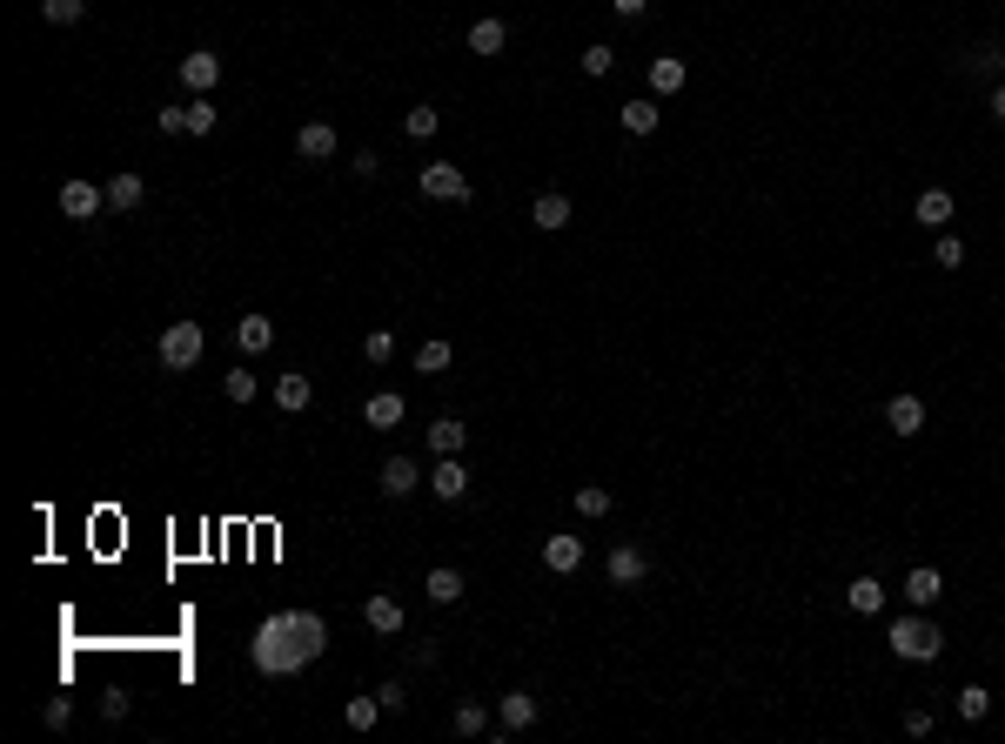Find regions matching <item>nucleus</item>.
<instances>
[{
	"label": "nucleus",
	"instance_id": "obj_5",
	"mask_svg": "<svg viewBox=\"0 0 1005 744\" xmlns=\"http://www.w3.org/2000/svg\"><path fill=\"white\" fill-rule=\"evenodd\" d=\"M423 195L429 202H469V175L456 161H429L423 168Z\"/></svg>",
	"mask_w": 1005,
	"mask_h": 744
},
{
	"label": "nucleus",
	"instance_id": "obj_26",
	"mask_svg": "<svg viewBox=\"0 0 1005 744\" xmlns=\"http://www.w3.org/2000/svg\"><path fill=\"white\" fill-rule=\"evenodd\" d=\"M677 88H684V61H677V54H657V61H650V94L664 101V94H677Z\"/></svg>",
	"mask_w": 1005,
	"mask_h": 744
},
{
	"label": "nucleus",
	"instance_id": "obj_31",
	"mask_svg": "<svg viewBox=\"0 0 1005 744\" xmlns=\"http://www.w3.org/2000/svg\"><path fill=\"white\" fill-rule=\"evenodd\" d=\"M577 517H590V523L610 517V490L603 483H577Z\"/></svg>",
	"mask_w": 1005,
	"mask_h": 744
},
{
	"label": "nucleus",
	"instance_id": "obj_17",
	"mask_svg": "<svg viewBox=\"0 0 1005 744\" xmlns=\"http://www.w3.org/2000/svg\"><path fill=\"white\" fill-rule=\"evenodd\" d=\"M463 570H449V564H436V570H429V577H423V597H429V604H463Z\"/></svg>",
	"mask_w": 1005,
	"mask_h": 744
},
{
	"label": "nucleus",
	"instance_id": "obj_23",
	"mask_svg": "<svg viewBox=\"0 0 1005 744\" xmlns=\"http://www.w3.org/2000/svg\"><path fill=\"white\" fill-rule=\"evenodd\" d=\"M268 342H275V322H268V316H242V322H235V349H242V356H262Z\"/></svg>",
	"mask_w": 1005,
	"mask_h": 744
},
{
	"label": "nucleus",
	"instance_id": "obj_43",
	"mask_svg": "<svg viewBox=\"0 0 1005 744\" xmlns=\"http://www.w3.org/2000/svg\"><path fill=\"white\" fill-rule=\"evenodd\" d=\"M155 128H161V135H188V108H161Z\"/></svg>",
	"mask_w": 1005,
	"mask_h": 744
},
{
	"label": "nucleus",
	"instance_id": "obj_9",
	"mask_svg": "<svg viewBox=\"0 0 1005 744\" xmlns=\"http://www.w3.org/2000/svg\"><path fill=\"white\" fill-rule=\"evenodd\" d=\"M603 570H610V584H644L650 557H644V550H637V543H617V550L603 557Z\"/></svg>",
	"mask_w": 1005,
	"mask_h": 744
},
{
	"label": "nucleus",
	"instance_id": "obj_2",
	"mask_svg": "<svg viewBox=\"0 0 1005 744\" xmlns=\"http://www.w3.org/2000/svg\"><path fill=\"white\" fill-rule=\"evenodd\" d=\"M885 644H892V651L905 657V664H932V657L945 651V631H938L932 617H892Z\"/></svg>",
	"mask_w": 1005,
	"mask_h": 744
},
{
	"label": "nucleus",
	"instance_id": "obj_29",
	"mask_svg": "<svg viewBox=\"0 0 1005 744\" xmlns=\"http://www.w3.org/2000/svg\"><path fill=\"white\" fill-rule=\"evenodd\" d=\"M41 21H47V27H74V21H88V0H41Z\"/></svg>",
	"mask_w": 1005,
	"mask_h": 744
},
{
	"label": "nucleus",
	"instance_id": "obj_40",
	"mask_svg": "<svg viewBox=\"0 0 1005 744\" xmlns=\"http://www.w3.org/2000/svg\"><path fill=\"white\" fill-rule=\"evenodd\" d=\"M41 718H47V731H67V724H74V704H67V698H47Z\"/></svg>",
	"mask_w": 1005,
	"mask_h": 744
},
{
	"label": "nucleus",
	"instance_id": "obj_38",
	"mask_svg": "<svg viewBox=\"0 0 1005 744\" xmlns=\"http://www.w3.org/2000/svg\"><path fill=\"white\" fill-rule=\"evenodd\" d=\"M932 255H938V269H965V242L952 235V228L938 235V248H932Z\"/></svg>",
	"mask_w": 1005,
	"mask_h": 744
},
{
	"label": "nucleus",
	"instance_id": "obj_32",
	"mask_svg": "<svg viewBox=\"0 0 1005 744\" xmlns=\"http://www.w3.org/2000/svg\"><path fill=\"white\" fill-rule=\"evenodd\" d=\"M215 121H222V108H215L208 94H195V101H188V135H215Z\"/></svg>",
	"mask_w": 1005,
	"mask_h": 744
},
{
	"label": "nucleus",
	"instance_id": "obj_16",
	"mask_svg": "<svg viewBox=\"0 0 1005 744\" xmlns=\"http://www.w3.org/2000/svg\"><path fill=\"white\" fill-rule=\"evenodd\" d=\"M416 483H423L416 456H389V463H382V496H416Z\"/></svg>",
	"mask_w": 1005,
	"mask_h": 744
},
{
	"label": "nucleus",
	"instance_id": "obj_36",
	"mask_svg": "<svg viewBox=\"0 0 1005 744\" xmlns=\"http://www.w3.org/2000/svg\"><path fill=\"white\" fill-rule=\"evenodd\" d=\"M389 356H396V336H389V329H369V336H362V362H376V369H382Z\"/></svg>",
	"mask_w": 1005,
	"mask_h": 744
},
{
	"label": "nucleus",
	"instance_id": "obj_8",
	"mask_svg": "<svg viewBox=\"0 0 1005 744\" xmlns=\"http://www.w3.org/2000/svg\"><path fill=\"white\" fill-rule=\"evenodd\" d=\"M536 724V698L530 691H510V698L496 704V738H510V731H530Z\"/></svg>",
	"mask_w": 1005,
	"mask_h": 744
},
{
	"label": "nucleus",
	"instance_id": "obj_6",
	"mask_svg": "<svg viewBox=\"0 0 1005 744\" xmlns=\"http://www.w3.org/2000/svg\"><path fill=\"white\" fill-rule=\"evenodd\" d=\"M181 88L188 94H208L215 81H222V54H208V47H195V54H181Z\"/></svg>",
	"mask_w": 1005,
	"mask_h": 744
},
{
	"label": "nucleus",
	"instance_id": "obj_46",
	"mask_svg": "<svg viewBox=\"0 0 1005 744\" xmlns=\"http://www.w3.org/2000/svg\"><path fill=\"white\" fill-rule=\"evenodd\" d=\"M992 121H999V128H1005V81H999V88H992Z\"/></svg>",
	"mask_w": 1005,
	"mask_h": 744
},
{
	"label": "nucleus",
	"instance_id": "obj_33",
	"mask_svg": "<svg viewBox=\"0 0 1005 744\" xmlns=\"http://www.w3.org/2000/svg\"><path fill=\"white\" fill-rule=\"evenodd\" d=\"M449 724H456V738H483V731H490V711H483V704H456Z\"/></svg>",
	"mask_w": 1005,
	"mask_h": 744
},
{
	"label": "nucleus",
	"instance_id": "obj_27",
	"mask_svg": "<svg viewBox=\"0 0 1005 744\" xmlns=\"http://www.w3.org/2000/svg\"><path fill=\"white\" fill-rule=\"evenodd\" d=\"M918 222L945 235V228H952V195H945V188H925V195H918Z\"/></svg>",
	"mask_w": 1005,
	"mask_h": 744
},
{
	"label": "nucleus",
	"instance_id": "obj_12",
	"mask_svg": "<svg viewBox=\"0 0 1005 744\" xmlns=\"http://www.w3.org/2000/svg\"><path fill=\"white\" fill-rule=\"evenodd\" d=\"M362 624H369L376 637H396V631H402V604L389 597V590H376V597L362 604Z\"/></svg>",
	"mask_w": 1005,
	"mask_h": 744
},
{
	"label": "nucleus",
	"instance_id": "obj_1",
	"mask_svg": "<svg viewBox=\"0 0 1005 744\" xmlns=\"http://www.w3.org/2000/svg\"><path fill=\"white\" fill-rule=\"evenodd\" d=\"M322 651H329V617H322V610H275V617L255 624L248 664L262 677H289V671H302V664H315Z\"/></svg>",
	"mask_w": 1005,
	"mask_h": 744
},
{
	"label": "nucleus",
	"instance_id": "obj_13",
	"mask_svg": "<svg viewBox=\"0 0 1005 744\" xmlns=\"http://www.w3.org/2000/svg\"><path fill=\"white\" fill-rule=\"evenodd\" d=\"M885 423H892L898 436H918V429H925V403H918L912 389H898L892 403H885Z\"/></svg>",
	"mask_w": 1005,
	"mask_h": 744
},
{
	"label": "nucleus",
	"instance_id": "obj_30",
	"mask_svg": "<svg viewBox=\"0 0 1005 744\" xmlns=\"http://www.w3.org/2000/svg\"><path fill=\"white\" fill-rule=\"evenodd\" d=\"M577 68L590 74V81H603V74L617 68V47H603V41H590V47H583V54H577Z\"/></svg>",
	"mask_w": 1005,
	"mask_h": 744
},
{
	"label": "nucleus",
	"instance_id": "obj_45",
	"mask_svg": "<svg viewBox=\"0 0 1005 744\" xmlns=\"http://www.w3.org/2000/svg\"><path fill=\"white\" fill-rule=\"evenodd\" d=\"M644 7H650V0H610V14H617V21H637Z\"/></svg>",
	"mask_w": 1005,
	"mask_h": 744
},
{
	"label": "nucleus",
	"instance_id": "obj_10",
	"mask_svg": "<svg viewBox=\"0 0 1005 744\" xmlns=\"http://www.w3.org/2000/svg\"><path fill=\"white\" fill-rule=\"evenodd\" d=\"M570 215H577V208H570V195H557V188H550V195H536V202H530V222L543 228V235H557V228H570Z\"/></svg>",
	"mask_w": 1005,
	"mask_h": 744
},
{
	"label": "nucleus",
	"instance_id": "obj_7",
	"mask_svg": "<svg viewBox=\"0 0 1005 744\" xmlns=\"http://www.w3.org/2000/svg\"><path fill=\"white\" fill-rule=\"evenodd\" d=\"M429 490L443 496V503H463V496H469V463H463V456H436V470H429Z\"/></svg>",
	"mask_w": 1005,
	"mask_h": 744
},
{
	"label": "nucleus",
	"instance_id": "obj_28",
	"mask_svg": "<svg viewBox=\"0 0 1005 744\" xmlns=\"http://www.w3.org/2000/svg\"><path fill=\"white\" fill-rule=\"evenodd\" d=\"M376 718H382V698H349L342 704V724H349V731H376Z\"/></svg>",
	"mask_w": 1005,
	"mask_h": 744
},
{
	"label": "nucleus",
	"instance_id": "obj_18",
	"mask_svg": "<svg viewBox=\"0 0 1005 744\" xmlns=\"http://www.w3.org/2000/svg\"><path fill=\"white\" fill-rule=\"evenodd\" d=\"M938 597H945V577H938L932 564H918L912 577H905V604H918V610H932Z\"/></svg>",
	"mask_w": 1005,
	"mask_h": 744
},
{
	"label": "nucleus",
	"instance_id": "obj_22",
	"mask_svg": "<svg viewBox=\"0 0 1005 744\" xmlns=\"http://www.w3.org/2000/svg\"><path fill=\"white\" fill-rule=\"evenodd\" d=\"M845 604L858 610V617H878V610H885V584H878V577H851V584H845Z\"/></svg>",
	"mask_w": 1005,
	"mask_h": 744
},
{
	"label": "nucleus",
	"instance_id": "obj_19",
	"mask_svg": "<svg viewBox=\"0 0 1005 744\" xmlns=\"http://www.w3.org/2000/svg\"><path fill=\"white\" fill-rule=\"evenodd\" d=\"M617 121H624V135H657L664 108H657V94H650V101H624V108H617Z\"/></svg>",
	"mask_w": 1005,
	"mask_h": 744
},
{
	"label": "nucleus",
	"instance_id": "obj_4",
	"mask_svg": "<svg viewBox=\"0 0 1005 744\" xmlns=\"http://www.w3.org/2000/svg\"><path fill=\"white\" fill-rule=\"evenodd\" d=\"M101 208H108V188H94V181H81V175L61 181V215L67 222H94Z\"/></svg>",
	"mask_w": 1005,
	"mask_h": 744
},
{
	"label": "nucleus",
	"instance_id": "obj_15",
	"mask_svg": "<svg viewBox=\"0 0 1005 744\" xmlns=\"http://www.w3.org/2000/svg\"><path fill=\"white\" fill-rule=\"evenodd\" d=\"M503 47H510V27L496 21V14L469 21V54H483V61H490V54H503Z\"/></svg>",
	"mask_w": 1005,
	"mask_h": 744
},
{
	"label": "nucleus",
	"instance_id": "obj_3",
	"mask_svg": "<svg viewBox=\"0 0 1005 744\" xmlns=\"http://www.w3.org/2000/svg\"><path fill=\"white\" fill-rule=\"evenodd\" d=\"M201 349H208L201 322H168V329H161V349H155V356H161V369H175V376H181V369H195V362H201Z\"/></svg>",
	"mask_w": 1005,
	"mask_h": 744
},
{
	"label": "nucleus",
	"instance_id": "obj_25",
	"mask_svg": "<svg viewBox=\"0 0 1005 744\" xmlns=\"http://www.w3.org/2000/svg\"><path fill=\"white\" fill-rule=\"evenodd\" d=\"M275 403L289 409V416H302V409L315 403V383L302 376V369H295V376H282V383H275Z\"/></svg>",
	"mask_w": 1005,
	"mask_h": 744
},
{
	"label": "nucleus",
	"instance_id": "obj_41",
	"mask_svg": "<svg viewBox=\"0 0 1005 744\" xmlns=\"http://www.w3.org/2000/svg\"><path fill=\"white\" fill-rule=\"evenodd\" d=\"M376 698H382V718H389V711H409V684H396V677H389Z\"/></svg>",
	"mask_w": 1005,
	"mask_h": 744
},
{
	"label": "nucleus",
	"instance_id": "obj_21",
	"mask_svg": "<svg viewBox=\"0 0 1005 744\" xmlns=\"http://www.w3.org/2000/svg\"><path fill=\"white\" fill-rule=\"evenodd\" d=\"M362 423H369V429H396L402 423V396H396V389H376V396L362 403Z\"/></svg>",
	"mask_w": 1005,
	"mask_h": 744
},
{
	"label": "nucleus",
	"instance_id": "obj_44",
	"mask_svg": "<svg viewBox=\"0 0 1005 744\" xmlns=\"http://www.w3.org/2000/svg\"><path fill=\"white\" fill-rule=\"evenodd\" d=\"M101 718H108V724L128 718V691H108V698H101Z\"/></svg>",
	"mask_w": 1005,
	"mask_h": 744
},
{
	"label": "nucleus",
	"instance_id": "obj_20",
	"mask_svg": "<svg viewBox=\"0 0 1005 744\" xmlns=\"http://www.w3.org/2000/svg\"><path fill=\"white\" fill-rule=\"evenodd\" d=\"M463 443H469L463 416H436V423H429V450L436 456H463Z\"/></svg>",
	"mask_w": 1005,
	"mask_h": 744
},
{
	"label": "nucleus",
	"instance_id": "obj_11",
	"mask_svg": "<svg viewBox=\"0 0 1005 744\" xmlns=\"http://www.w3.org/2000/svg\"><path fill=\"white\" fill-rule=\"evenodd\" d=\"M295 155L302 161H329L335 155V128L329 121H302V128H295Z\"/></svg>",
	"mask_w": 1005,
	"mask_h": 744
},
{
	"label": "nucleus",
	"instance_id": "obj_14",
	"mask_svg": "<svg viewBox=\"0 0 1005 744\" xmlns=\"http://www.w3.org/2000/svg\"><path fill=\"white\" fill-rule=\"evenodd\" d=\"M543 564L557 577H577L583 570V537H543Z\"/></svg>",
	"mask_w": 1005,
	"mask_h": 744
},
{
	"label": "nucleus",
	"instance_id": "obj_42",
	"mask_svg": "<svg viewBox=\"0 0 1005 744\" xmlns=\"http://www.w3.org/2000/svg\"><path fill=\"white\" fill-rule=\"evenodd\" d=\"M222 389H228V403H255V376H248V369H235Z\"/></svg>",
	"mask_w": 1005,
	"mask_h": 744
},
{
	"label": "nucleus",
	"instance_id": "obj_35",
	"mask_svg": "<svg viewBox=\"0 0 1005 744\" xmlns=\"http://www.w3.org/2000/svg\"><path fill=\"white\" fill-rule=\"evenodd\" d=\"M985 711H992V691H985V684H965V691H959V718H965V724H979Z\"/></svg>",
	"mask_w": 1005,
	"mask_h": 744
},
{
	"label": "nucleus",
	"instance_id": "obj_34",
	"mask_svg": "<svg viewBox=\"0 0 1005 744\" xmlns=\"http://www.w3.org/2000/svg\"><path fill=\"white\" fill-rule=\"evenodd\" d=\"M436 128H443V114H436V108H409V114H402V135H409V141H429Z\"/></svg>",
	"mask_w": 1005,
	"mask_h": 744
},
{
	"label": "nucleus",
	"instance_id": "obj_37",
	"mask_svg": "<svg viewBox=\"0 0 1005 744\" xmlns=\"http://www.w3.org/2000/svg\"><path fill=\"white\" fill-rule=\"evenodd\" d=\"M416 369H423V376H443L449 369V342H423V349H416Z\"/></svg>",
	"mask_w": 1005,
	"mask_h": 744
},
{
	"label": "nucleus",
	"instance_id": "obj_39",
	"mask_svg": "<svg viewBox=\"0 0 1005 744\" xmlns=\"http://www.w3.org/2000/svg\"><path fill=\"white\" fill-rule=\"evenodd\" d=\"M965 68H972V74H999L1005 68V47H972V54H965Z\"/></svg>",
	"mask_w": 1005,
	"mask_h": 744
},
{
	"label": "nucleus",
	"instance_id": "obj_24",
	"mask_svg": "<svg viewBox=\"0 0 1005 744\" xmlns=\"http://www.w3.org/2000/svg\"><path fill=\"white\" fill-rule=\"evenodd\" d=\"M141 202H148V188H141V175H114V181H108V208H114V215H134Z\"/></svg>",
	"mask_w": 1005,
	"mask_h": 744
}]
</instances>
